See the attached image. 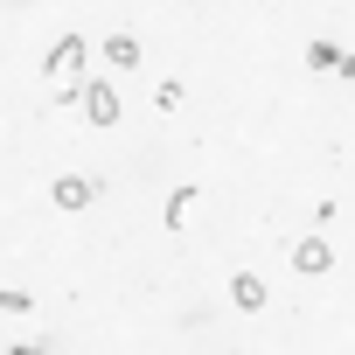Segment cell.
Returning <instances> with one entry per match:
<instances>
[{"label":"cell","mask_w":355,"mask_h":355,"mask_svg":"<svg viewBox=\"0 0 355 355\" xmlns=\"http://www.w3.org/2000/svg\"><path fill=\"white\" fill-rule=\"evenodd\" d=\"M42 70H49V84H56V91H70V77H84V35H63V42L49 49V63H42Z\"/></svg>","instance_id":"6da1fadb"},{"label":"cell","mask_w":355,"mask_h":355,"mask_svg":"<svg viewBox=\"0 0 355 355\" xmlns=\"http://www.w3.org/2000/svg\"><path fill=\"white\" fill-rule=\"evenodd\" d=\"M119 112H125V105H119V84L91 77V84H84V119H91V125H119Z\"/></svg>","instance_id":"7a4b0ae2"},{"label":"cell","mask_w":355,"mask_h":355,"mask_svg":"<svg viewBox=\"0 0 355 355\" xmlns=\"http://www.w3.org/2000/svg\"><path fill=\"white\" fill-rule=\"evenodd\" d=\"M49 202L77 216V209H91V202H98V182H91V174H63V182L49 189Z\"/></svg>","instance_id":"3957f363"},{"label":"cell","mask_w":355,"mask_h":355,"mask_svg":"<svg viewBox=\"0 0 355 355\" xmlns=\"http://www.w3.org/2000/svg\"><path fill=\"white\" fill-rule=\"evenodd\" d=\"M334 265V251H327V237H300L293 244V272H306V279H320Z\"/></svg>","instance_id":"277c9868"},{"label":"cell","mask_w":355,"mask_h":355,"mask_svg":"<svg viewBox=\"0 0 355 355\" xmlns=\"http://www.w3.org/2000/svg\"><path fill=\"white\" fill-rule=\"evenodd\" d=\"M230 306H237V313H258V306H265V279H258V272H237V279H230Z\"/></svg>","instance_id":"5b68a950"},{"label":"cell","mask_w":355,"mask_h":355,"mask_svg":"<svg viewBox=\"0 0 355 355\" xmlns=\"http://www.w3.org/2000/svg\"><path fill=\"white\" fill-rule=\"evenodd\" d=\"M189 209H196V189L182 182V189L167 196V209H160V223H167V230H182V223H189Z\"/></svg>","instance_id":"8992f818"},{"label":"cell","mask_w":355,"mask_h":355,"mask_svg":"<svg viewBox=\"0 0 355 355\" xmlns=\"http://www.w3.org/2000/svg\"><path fill=\"white\" fill-rule=\"evenodd\" d=\"M105 56H112V70H132V63H139V35H112Z\"/></svg>","instance_id":"52a82bcc"},{"label":"cell","mask_w":355,"mask_h":355,"mask_svg":"<svg viewBox=\"0 0 355 355\" xmlns=\"http://www.w3.org/2000/svg\"><path fill=\"white\" fill-rule=\"evenodd\" d=\"M306 63H313V70H341V49H334V42H306Z\"/></svg>","instance_id":"ba28073f"},{"label":"cell","mask_w":355,"mask_h":355,"mask_svg":"<svg viewBox=\"0 0 355 355\" xmlns=\"http://www.w3.org/2000/svg\"><path fill=\"white\" fill-rule=\"evenodd\" d=\"M153 98H160V112H182V98H189V84H182V77H167V84H160Z\"/></svg>","instance_id":"9c48e42d"},{"label":"cell","mask_w":355,"mask_h":355,"mask_svg":"<svg viewBox=\"0 0 355 355\" xmlns=\"http://www.w3.org/2000/svg\"><path fill=\"white\" fill-rule=\"evenodd\" d=\"M28 306H35L28 293H0V313H28Z\"/></svg>","instance_id":"30bf717a"},{"label":"cell","mask_w":355,"mask_h":355,"mask_svg":"<svg viewBox=\"0 0 355 355\" xmlns=\"http://www.w3.org/2000/svg\"><path fill=\"white\" fill-rule=\"evenodd\" d=\"M8 355H49V348H42V341H28V348H8Z\"/></svg>","instance_id":"8fae6325"}]
</instances>
